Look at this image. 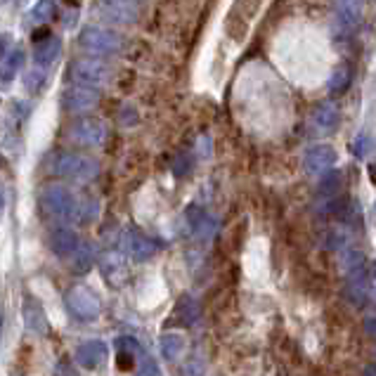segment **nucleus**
Wrapping results in <instances>:
<instances>
[{"label": "nucleus", "mask_w": 376, "mask_h": 376, "mask_svg": "<svg viewBox=\"0 0 376 376\" xmlns=\"http://www.w3.org/2000/svg\"><path fill=\"white\" fill-rule=\"evenodd\" d=\"M64 300H67V308L78 319H95L99 315V310H102L99 298L90 289H85V286H74V289H69Z\"/></svg>", "instance_id": "1"}, {"label": "nucleus", "mask_w": 376, "mask_h": 376, "mask_svg": "<svg viewBox=\"0 0 376 376\" xmlns=\"http://www.w3.org/2000/svg\"><path fill=\"white\" fill-rule=\"evenodd\" d=\"M303 164H305V171L312 173V175H324L327 171H331L336 164V152L334 147L329 145H315L310 147L308 152L303 156Z\"/></svg>", "instance_id": "2"}, {"label": "nucleus", "mask_w": 376, "mask_h": 376, "mask_svg": "<svg viewBox=\"0 0 376 376\" xmlns=\"http://www.w3.org/2000/svg\"><path fill=\"white\" fill-rule=\"evenodd\" d=\"M81 46L88 48L90 53H116L121 48V39L116 34H109V31L90 29L81 36Z\"/></svg>", "instance_id": "3"}, {"label": "nucleus", "mask_w": 376, "mask_h": 376, "mask_svg": "<svg viewBox=\"0 0 376 376\" xmlns=\"http://www.w3.org/2000/svg\"><path fill=\"white\" fill-rule=\"evenodd\" d=\"M71 76L76 81L78 85H88V88H95L99 83L106 81V69L99 64V62H76L71 69Z\"/></svg>", "instance_id": "4"}, {"label": "nucleus", "mask_w": 376, "mask_h": 376, "mask_svg": "<svg viewBox=\"0 0 376 376\" xmlns=\"http://www.w3.org/2000/svg\"><path fill=\"white\" fill-rule=\"evenodd\" d=\"M106 348L104 341H85L76 348V362L85 369H97L106 360Z\"/></svg>", "instance_id": "5"}, {"label": "nucleus", "mask_w": 376, "mask_h": 376, "mask_svg": "<svg viewBox=\"0 0 376 376\" xmlns=\"http://www.w3.org/2000/svg\"><path fill=\"white\" fill-rule=\"evenodd\" d=\"M346 296L353 305H365L367 303V296H369V279H367V270L360 267L355 272H348L346 274Z\"/></svg>", "instance_id": "6"}, {"label": "nucleus", "mask_w": 376, "mask_h": 376, "mask_svg": "<svg viewBox=\"0 0 376 376\" xmlns=\"http://www.w3.org/2000/svg\"><path fill=\"white\" fill-rule=\"evenodd\" d=\"M338 121H341V114H338V109L331 102H322L315 109V114H312V128H315V133L319 135L334 133Z\"/></svg>", "instance_id": "7"}, {"label": "nucleus", "mask_w": 376, "mask_h": 376, "mask_svg": "<svg viewBox=\"0 0 376 376\" xmlns=\"http://www.w3.org/2000/svg\"><path fill=\"white\" fill-rule=\"evenodd\" d=\"M46 206L50 213H55V216L60 218H69L76 213V204H74L71 194L67 190H62V187H53V190H48L46 194Z\"/></svg>", "instance_id": "8"}, {"label": "nucleus", "mask_w": 376, "mask_h": 376, "mask_svg": "<svg viewBox=\"0 0 376 376\" xmlns=\"http://www.w3.org/2000/svg\"><path fill=\"white\" fill-rule=\"evenodd\" d=\"M123 249L128 251L135 260H147L156 253L159 246H156V242L149 239V237H142V235H137V232H128L123 239Z\"/></svg>", "instance_id": "9"}, {"label": "nucleus", "mask_w": 376, "mask_h": 376, "mask_svg": "<svg viewBox=\"0 0 376 376\" xmlns=\"http://www.w3.org/2000/svg\"><path fill=\"white\" fill-rule=\"evenodd\" d=\"M22 315H24V322H27V329L34 331V334H48V317L43 308L39 305V300L34 298H27L24 300V308H22Z\"/></svg>", "instance_id": "10"}, {"label": "nucleus", "mask_w": 376, "mask_h": 376, "mask_svg": "<svg viewBox=\"0 0 376 376\" xmlns=\"http://www.w3.org/2000/svg\"><path fill=\"white\" fill-rule=\"evenodd\" d=\"M102 272L106 281H109L111 286H121L125 274H128V270H125V258L118 251H111V253H106L102 258Z\"/></svg>", "instance_id": "11"}, {"label": "nucleus", "mask_w": 376, "mask_h": 376, "mask_svg": "<svg viewBox=\"0 0 376 376\" xmlns=\"http://www.w3.org/2000/svg\"><path fill=\"white\" fill-rule=\"evenodd\" d=\"M50 246H53V251L57 256H62V258H67V256H71L74 251H76L78 246V237L76 232H71L69 228H60L53 232V237H50Z\"/></svg>", "instance_id": "12"}, {"label": "nucleus", "mask_w": 376, "mask_h": 376, "mask_svg": "<svg viewBox=\"0 0 376 376\" xmlns=\"http://www.w3.org/2000/svg\"><path fill=\"white\" fill-rule=\"evenodd\" d=\"M64 99L71 109H88V106H92L97 102V90L88 85H74L64 95Z\"/></svg>", "instance_id": "13"}, {"label": "nucleus", "mask_w": 376, "mask_h": 376, "mask_svg": "<svg viewBox=\"0 0 376 376\" xmlns=\"http://www.w3.org/2000/svg\"><path fill=\"white\" fill-rule=\"evenodd\" d=\"M350 83H353V67L348 62H341L334 69V76L329 78V92L331 95H343L350 88Z\"/></svg>", "instance_id": "14"}, {"label": "nucleus", "mask_w": 376, "mask_h": 376, "mask_svg": "<svg viewBox=\"0 0 376 376\" xmlns=\"http://www.w3.org/2000/svg\"><path fill=\"white\" fill-rule=\"evenodd\" d=\"M365 3L367 0H338V15H341L343 24H348V27H357L362 20Z\"/></svg>", "instance_id": "15"}, {"label": "nucleus", "mask_w": 376, "mask_h": 376, "mask_svg": "<svg viewBox=\"0 0 376 376\" xmlns=\"http://www.w3.org/2000/svg\"><path fill=\"white\" fill-rule=\"evenodd\" d=\"M104 8L109 17L118 22H133L135 20V5L133 0H104Z\"/></svg>", "instance_id": "16"}, {"label": "nucleus", "mask_w": 376, "mask_h": 376, "mask_svg": "<svg viewBox=\"0 0 376 376\" xmlns=\"http://www.w3.org/2000/svg\"><path fill=\"white\" fill-rule=\"evenodd\" d=\"M185 350V338L180 334H164L161 336V355L168 362H175Z\"/></svg>", "instance_id": "17"}, {"label": "nucleus", "mask_w": 376, "mask_h": 376, "mask_svg": "<svg viewBox=\"0 0 376 376\" xmlns=\"http://www.w3.org/2000/svg\"><path fill=\"white\" fill-rule=\"evenodd\" d=\"M74 272L76 274H83L92 267V258H95V251H92L90 244H81V246H76V251H74Z\"/></svg>", "instance_id": "18"}, {"label": "nucleus", "mask_w": 376, "mask_h": 376, "mask_svg": "<svg viewBox=\"0 0 376 376\" xmlns=\"http://www.w3.org/2000/svg\"><path fill=\"white\" fill-rule=\"evenodd\" d=\"M76 135H78L81 142H88V145H97V142H102V137H104V128L97 121H83V123L78 125Z\"/></svg>", "instance_id": "19"}, {"label": "nucleus", "mask_w": 376, "mask_h": 376, "mask_svg": "<svg viewBox=\"0 0 376 376\" xmlns=\"http://www.w3.org/2000/svg\"><path fill=\"white\" fill-rule=\"evenodd\" d=\"M336 194H341V173L327 171L319 183V197H336Z\"/></svg>", "instance_id": "20"}, {"label": "nucleus", "mask_w": 376, "mask_h": 376, "mask_svg": "<svg viewBox=\"0 0 376 376\" xmlns=\"http://www.w3.org/2000/svg\"><path fill=\"white\" fill-rule=\"evenodd\" d=\"M360 267H365V256H362L360 251H355V249L343 251V253H341V270H343V274L355 272V270H360Z\"/></svg>", "instance_id": "21"}, {"label": "nucleus", "mask_w": 376, "mask_h": 376, "mask_svg": "<svg viewBox=\"0 0 376 376\" xmlns=\"http://www.w3.org/2000/svg\"><path fill=\"white\" fill-rule=\"evenodd\" d=\"M178 315H180V319H183V324H194V322H197L199 308H197V303H194V298H190V296L180 298V303H178Z\"/></svg>", "instance_id": "22"}, {"label": "nucleus", "mask_w": 376, "mask_h": 376, "mask_svg": "<svg viewBox=\"0 0 376 376\" xmlns=\"http://www.w3.org/2000/svg\"><path fill=\"white\" fill-rule=\"evenodd\" d=\"M374 149V140L367 133H357L353 145H350V152H353L355 159H365V156Z\"/></svg>", "instance_id": "23"}, {"label": "nucleus", "mask_w": 376, "mask_h": 376, "mask_svg": "<svg viewBox=\"0 0 376 376\" xmlns=\"http://www.w3.org/2000/svg\"><path fill=\"white\" fill-rule=\"evenodd\" d=\"M116 348H118V353H128V355H140V343L135 341V338H130V336H121V338H116Z\"/></svg>", "instance_id": "24"}, {"label": "nucleus", "mask_w": 376, "mask_h": 376, "mask_svg": "<svg viewBox=\"0 0 376 376\" xmlns=\"http://www.w3.org/2000/svg\"><path fill=\"white\" fill-rule=\"evenodd\" d=\"M180 376H204V360L202 357H192V360L183 367Z\"/></svg>", "instance_id": "25"}, {"label": "nucleus", "mask_w": 376, "mask_h": 376, "mask_svg": "<svg viewBox=\"0 0 376 376\" xmlns=\"http://www.w3.org/2000/svg\"><path fill=\"white\" fill-rule=\"evenodd\" d=\"M55 376H78V369L69 360H62L57 362V367H55Z\"/></svg>", "instance_id": "26"}, {"label": "nucleus", "mask_w": 376, "mask_h": 376, "mask_svg": "<svg viewBox=\"0 0 376 376\" xmlns=\"http://www.w3.org/2000/svg\"><path fill=\"white\" fill-rule=\"evenodd\" d=\"M43 78H46V74H39V69H34V71L29 74V78H27L29 90H31V88H34V90H39V88L43 85Z\"/></svg>", "instance_id": "27"}, {"label": "nucleus", "mask_w": 376, "mask_h": 376, "mask_svg": "<svg viewBox=\"0 0 376 376\" xmlns=\"http://www.w3.org/2000/svg\"><path fill=\"white\" fill-rule=\"evenodd\" d=\"M137 376H159V367H156L154 360H149V357H145V365H142L140 374Z\"/></svg>", "instance_id": "28"}, {"label": "nucleus", "mask_w": 376, "mask_h": 376, "mask_svg": "<svg viewBox=\"0 0 376 376\" xmlns=\"http://www.w3.org/2000/svg\"><path fill=\"white\" fill-rule=\"evenodd\" d=\"M365 331L372 338H376V310L374 312H369V315L365 317Z\"/></svg>", "instance_id": "29"}, {"label": "nucleus", "mask_w": 376, "mask_h": 376, "mask_svg": "<svg viewBox=\"0 0 376 376\" xmlns=\"http://www.w3.org/2000/svg\"><path fill=\"white\" fill-rule=\"evenodd\" d=\"M133 360H135V355H128V353H118V369H130L133 367Z\"/></svg>", "instance_id": "30"}, {"label": "nucleus", "mask_w": 376, "mask_h": 376, "mask_svg": "<svg viewBox=\"0 0 376 376\" xmlns=\"http://www.w3.org/2000/svg\"><path fill=\"white\" fill-rule=\"evenodd\" d=\"M367 279H369V289L376 291V260L367 267Z\"/></svg>", "instance_id": "31"}, {"label": "nucleus", "mask_w": 376, "mask_h": 376, "mask_svg": "<svg viewBox=\"0 0 376 376\" xmlns=\"http://www.w3.org/2000/svg\"><path fill=\"white\" fill-rule=\"evenodd\" d=\"M365 376H376V362H374V365H369V367L365 369Z\"/></svg>", "instance_id": "32"}, {"label": "nucleus", "mask_w": 376, "mask_h": 376, "mask_svg": "<svg viewBox=\"0 0 376 376\" xmlns=\"http://www.w3.org/2000/svg\"><path fill=\"white\" fill-rule=\"evenodd\" d=\"M369 175H372V183L376 185V164L369 166Z\"/></svg>", "instance_id": "33"}, {"label": "nucleus", "mask_w": 376, "mask_h": 376, "mask_svg": "<svg viewBox=\"0 0 376 376\" xmlns=\"http://www.w3.org/2000/svg\"><path fill=\"white\" fill-rule=\"evenodd\" d=\"M3 206H5V202H3V192H0V216H3Z\"/></svg>", "instance_id": "34"}, {"label": "nucleus", "mask_w": 376, "mask_h": 376, "mask_svg": "<svg viewBox=\"0 0 376 376\" xmlns=\"http://www.w3.org/2000/svg\"><path fill=\"white\" fill-rule=\"evenodd\" d=\"M0 336H3V310H0Z\"/></svg>", "instance_id": "35"}]
</instances>
